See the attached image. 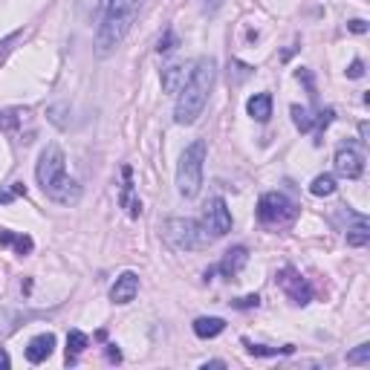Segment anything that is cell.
I'll use <instances>...</instances> for the list:
<instances>
[{
  "label": "cell",
  "instance_id": "34",
  "mask_svg": "<svg viewBox=\"0 0 370 370\" xmlns=\"http://www.w3.org/2000/svg\"><path fill=\"white\" fill-rule=\"evenodd\" d=\"M359 133H361V142H370V127H367V122L359 125Z\"/></svg>",
  "mask_w": 370,
  "mask_h": 370
},
{
  "label": "cell",
  "instance_id": "21",
  "mask_svg": "<svg viewBox=\"0 0 370 370\" xmlns=\"http://www.w3.org/2000/svg\"><path fill=\"white\" fill-rule=\"evenodd\" d=\"M310 194L312 197H330V194H336V176L333 174H318L310 182Z\"/></svg>",
  "mask_w": 370,
  "mask_h": 370
},
{
  "label": "cell",
  "instance_id": "24",
  "mask_svg": "<svg viewBox=\"0 0 370 370\" xmlns=\"http://www.w3.org/2000/svg\"><path fill=\"white\" fill-rule=\"evenodd\" d=\"M246 350L252 356H284V353H292L290 344L287 347H263V344H252V342H246Z\"/></svg>",
  "mask_w": 370,
  "mask_h": 370
},
{
  "label": "cell",
  "instance_id": "19",
  "mask_svg": "<svg viewBox=\"0 0 370 370\" xmlns=\"http://www.w3.org/2000/svg\"><path fill=\"white\" fill-rule=\"evenodd\" d=\"M90 347V339L81 330H70L67 333V364H75V359Z\"/></svg>",
  "mask_w": 370,
  "mask_h": 370
},
{
  "label": "cell",
  "instance_id": "7",
  "mask_svg": "<svg viewBox=\"0 0 370 370\" xmlns=\"http://www.w3.org/2000/svg\"><path fill=\"white\" fill-rule=\"evenodd\" d=\"M203 226L206 231H211V238H223L231 231V211L226 206L223 197H211L203 208Z\"/></svg>",
  "mask_w": 370,
  "mask_h": 370
},
{
  "label": "cell",
  "instance_id": "29",
  "mask_svg": "<svg viewBox=\"0 0 370 370\" xmlns=\"http://www.w3.org/2000/svg\"><path fill=\"white\" fill-rule=\"evenodd\" d=\"M347 29H350V32H356V35H364V32H367V21L356 18V21H350V23H347Z\"/></svg>",
  "mask_w": 370,
  "mask_h": 370
},
{
  "label": "cell",
  "instance_id": "20",
  "mask_svg": "<svg viewBox=\"0 0 370 370\" xmlns=\"http://www.w3.org/2000/svg\"><path fill=\"white\" fill-rule=\"evenodd\" d=\"M29 116V110H23V107H9V110H0V130H6V133H15L21 125H23V119Z\"/></svg>",
  "mask_w": 370,
  "mask_h": 370
},
{
  "label": "cell",
  "instance_id": "28",
  "mask_svg": "<svg viewBox=\"0 0 370 370\" xmlns=\"http://www.w3.org/2000/svg\"><path fill=\"white\" fill-rule=\"evenodd\" d=\"M231 304H235L238 310H246V307H258L260 298H258V295H246V298H238V301H231Z\"/></svg>",
  "mask_w": 370,
  "mask_h": 370
},
{
  "label": "cell",
  "instance_id": "11",
  "mask_svg": "<svg viewBox=\"0 0 370 370\" xmlns=\"http://www.w3.org/2000/svg\"><path fill=\"white\" fill-rule=\"evenodd\" d=\"M136 292H139V275L136 272H122L116 278L113 290H110V301L113 304H130L136 298Z\"/></svg>",
  "mask_w": 370,
  "mask_h": 370
},
{
  "label": "cell",
  "instance_id": "9",
  "mask_svg": "<svg viewBox=\"0 0 370 370\" xmlns=\"http://www.w3.org/2000/svg\"><path fill=\"white\" fill-rule=\"evenodd\" d=\"M333 165H336V174L344 176V179H359L361 171H364V157L359 148L353 145H342L333 157Z\"/></svg>",
  "mask_w": 370,
  "mask_h": 370
},
{
  "label": "cell",
  "instance_id": "2",
  "mask_svg": "<svg viewBox=\"0 0 370 370\" xmlns=\"http://www.w3.org/2000/svg\"><path fill=\"white\" fill-rule=\"evenodd\" d=\"M136 12H139V0H116V4L105 12L99 35H96V56L99 58H107L125 41V35L130 32V26L136 21Z\"/></svg>",
  "mask_w": 370,
  "mask_h": 370
},
{
  "label": "cell",
  "instance_id": "30",
  "mask_svg": "<svg viewBox=\"0 0 370 370\" xmlns=\"http://www.w3.org/2000/svg\"><path fill=\"white\" fill-rule=\"evenodd\" d=\"M223 4H226V0H203V12H206V15H214Z\"/></svg>",
  "mask_w": 370,
  "mask_h": 370
},
{
  "label": "cell",
  "instance_id": "10",
  "mask_svg": "<svg viewBox=\"0 0 370 370\" xmlns=\"http://www.w3.org/2000/svg\"><path fill=\"white\" fill-rule=\"evenodd\" d=\"M46 197H50L53 203H61V206H75L78 200H81V185L73 179V176H61L56 185H53V189H46L43 191Z\"/></svg>",
  "mask_w": 370,
  "mask_h": 370
},
{
  "label": "cell",
  "instance_id": "1",
  "mask_svg": "<svg viewBox=\"0 0 370 370\" xmlns=\"http://www.w3.org/2000/svg\"><path fill=\"white\" fill-rule=\"evenodd\" d=\"M214 81H217V61L203 56L197 58L189 81H185L179 87V96H176V107H174V122L176 125H194L206 105H208V96H211V90H214Z\"/></svg>",
  "mask_w": 370,
  "mask_h": 370
},
{
  "label": "cell",
  "instance_id": "31",
  "mask_svg": "<svg viewBox=\"0 0 370 370\" xmlns=\"http://www.w3.org/2000/svg\"><path fill=\"white\" fill-rule=\"evenodd\" d=\"M347 75H350V78H361V75H364V64H361V61H353L350 70H347Z\"/></svg>",
  "mask_w": 370,
  "mask_h": 370
},
{
  "label": "cell",
  "instance_id": "15",
  "mask_svg": "<svg viewBox=\"0 0 370 370\" xmlns=\"http://www.w3.org/2000/svg\"><path fill=\"white\" fill-rule=\"evenodd\" d=\"M246 113L255 122H269V116H272V96H269V92H255V96L246 102Z\"/></svg>",
  "mask_w": 370,
  "mask_h": 370
},
{
  "label": "cell",
  "instance_id": "23",
  "mask_svg": "<svg viewBox=\"0 0 370 370\" xmlns=\"http://www.w3.org/2000/svg\"><path fill=\"white\" fill-rule=\"evenodd\" d=\"M290 113H292V122H295V127H298V130H304V133H307V130H312V127H315V116H310V110H307V107L292 105V110H290Z\"/></svg>",
  "mask_w": 370,
  "mask_h": 370
},
{
  "label": "cell",
  "instance_id": "3",
  "mask_svg": "<svg viewBox=\"0 0 370 370\" xmlns=\"http://www.w3.org/2000/svg\"><path fill=\"white\" fill-rule=\"evenodd\" d=\"M206 142L203 139H194V142L182 151L179 162H176V191L185 200H194L203 189V165H206Z\"/></svg>",
  "mask_w": 370,
  "mask_h": 370
},
{
  "label": "cell",
  "instance_id": "35",
  "mask_svg": "<svg viewBox=\"0 0 370 370\" xmlns=\"http://www.w3.org/2000/svg\"><path fill=\"white\" fill-rule=\"evenodd\" d=\"M206 367H226V361H206L203 370H206Z\"/></svg>",
  "mask_w": 370,
  "mask_h": 370
},
{
  "label": "cell",
  "instance_id": "6",
  "mask_svg": "<svg viewBox=\"0 0 370 370\" xmlns=\"http://www.w3.org/2000/svg\"><path fill=\"white\" fill-rule=\"evenodd\" d=\"M67 174V159H64V151L58 145H46L41 159H38V168H35V176H38V185L46 191Z\"/></svg>",
  "mask_w": 370,
  "mask_h": 370
},
{
  "label": "cell",
  "instance_id": "33",
  "mask_svg": "<svg viewBox=\"0 0 370 370\" xmlns=\"http://www.w3.org/2000/svg\"><path fill=\"white\" fill-rule=\"evenodd\" d=\"M107 359L110 361H122V353L116 350V344H107Z\"/></svg>",
  "mask_w": 370,
  "mask_h": 370
},
{
  "label": "cell",
  "instance_id": "25",
  "mask_svg": "<svg viewBox=\"0 0 370 370\" xmlns=\"http://www.w3.org/2000/svg\"><path fill=\"white\" fill-rule=\"evenodd\" d=\"M21 38H23V32L18 29V32H12V35H6L4 41H0V64H4V61H6V56H9L12 50H15V43H18Z\"/></svg>",
  "mask_w": 370,
  "mask_h": 370
},
{
  "label": "cell",
  "instance_id": "32",
  "mask_svg": "<svg viewBox=\"0 0 370 370\" xmlns=\"http://www.w3.org/2000/svg\"><path fill=\"white\" fill-rule=\"evenodd\" d=\"M9 367H12V359H9V353L4 347H0V370H9Z\"/></svg>",
  "mask_w": 370,
  "mask_h": 370
},
{
  "label": "cell",
  "instance_id": "18",
  "mask_svg": "<svg viewBox=\"0 0 370 370\" xmlns=\"http://www.w3.org/2000/svg\"><path fill=\"white\" fill-rule=\"evenodd\" d=\"M159 78H162V90L165 92H179V87L185 84V67L182 64H168Z\"/></svg>",
  "mask_w": 370,
  "mask_h": 370
},
{
  "label": "cell",
  "instance_id": "5",
  "mask_svg": "<svg viewBox=\"0 0 370 370\" xmlns=\"http://www.w3.org/2000/svg\"><path fill=\"white\" fill-rule=\"evenodd\" d=\"M295 214H298L295 203H292L287 194H281V191H269V194H263L260 203H258V220L266 223V226L290 223Z\"/></svg>",
  "mask_w": 370,
  "mask_h": 370
},
{
  "label": "cell",
  "instance_id": "26",
  "mask_svg": "<svg viewBox=\"0 0 370 370\" xmlns=\"http://www.w3.org/2000/svg\"><path fill=\"white\" fill-rule=\"evenodd\" d=\"M350 364H370V344H359L353 353H347Z\"/></svg>",
  "mask_w": 370,
  "mask_h": 370
},
{
  "label": "cell",
  "instance_id": "27",
  "mask_svg": "<svg viewBox=\"0 0 370 370\" xmlns=\"http://www.w3.org/2000/svg\"><path fill=\"white\" fill-rule=\"evenodd\" d=\"M179 41H176V35H174V29H168L162 38H159V43H157V53L162 56V53H171L174 50V46H176Z\"/></svg>",
  "mask_w": 370,
  "mask_h": 370
},
{
  "label": "cell",
  "instance_id": "17",
  "mask_svg": "<svg viewBox=\"0 0 370 370\" xmlns=\"http://www.w3.org/2000/svg\"><path fill=\"white\" fill-rule=\"evenodd\" d=\"M0 246H15L18 255H29L35 249L29 235H15V231H9V228H0Z\"/></svg>",
  "mask_w": 370,
  "mask_h": 370
},
{
  "label": "cell",
  "instance_id": "14",
  "mask_svg": "<svg viewBox=\"0 0 370 370\" xmlns=\"http://www.w3.org/2000/svg\"><path fill=\"white\" fill-rule=\"evenodd\" d=\"M246 260H249V252H246V246H235V249H228L226 252V258L220 260V266H217V272H223L226 278H235L243 266H246Z\"/></svg>",
  "mask_w": 370,
  "mask_h": 370
},
{
  "label": "cell",
  "instance_id": "13",
  "mask_svg": "<svg viewBox=\"0 0 370 370\" xmlns=\"http://www.w3.org/2000/svg\"><path fill=\"white\" fill-rule=\"evenodd\" d=\"M125 185H122V191H119V203H122V208L127 211V217H139L142 214V200L136 197V191H133V182H130V168L125 165Z\"/></svg>",
  "mask_w": 370,
  "mask_h": 370
},
{
  "label": "cell",
  "instance_id": "22",
  "mask_svg": "<svg viewBox=\"0 0 370 370\" xmlns=\"http://www.w3.org/2000/svg\"><path fill=\"white\" fill-rule=\"evenodd\" d=\"M370 243V226H367V220L364 217H359L356 220V226L353 228H347V246H367Z\"/></svg>",
  "mask_w": 370,
  "mask_h": 370
},
{
  "label": "cell",
  "instance_id": "16",
  "mask_svg": "<svg viewBox=\"0 0 370 370\" xmlns=\"http://www.w3.org/2000/svg\"><path fill=\"white\" fill-rule=\"evenodd\" d=\"M223 330H226V321L217 318V315H203V318L194 321V336L197 339H217Z\"/></svg>",
  "mask_w": 370,
  "mask_h": 370
},
{
  "label": "cell",
  "instance_id": "4",
  "mask_svg": "<svg viewBox=\"0 0 370 370\" xmlns=\"http://www.w3.org/2000/svg\"><path fill=\"white\" fill-rule=\"evenodd\" d=\"M162 235H165V240L174 249H182V252L206 249L214 240L208 231H206V226L197 223V220H191V217H171V220H165Z\"/></svg>",
  "mask_w": 370,
  "mask_h": 370
},
{
  "label": "cell",
  "instance_id": "36",
  "mask_svg": "<svg viewBox=\"0 0 370 370\" xmlns=\"http://www.w3.org/2000/svg\"><path fill=\"white\" fill-rule=\"evenodd\" d=\"M113 4H116V0H102V12H107Z\"/></svg>",
  "mask_w": 370,
  "mask_h": 370
},
{
  "label": "cell",
  "instance_id": "8",
  "mask_svg": "<svg viewBox=\"0 0 370 370\" xmlns=\"http://www.w3.org/2000/svg\"><path fill=\"white\" fill-rule=\"evenodd\" d=\"M278 284H281V290H284V292L290 295V301L298 304V307H304V304L312 301V287L304 281V278H301L292 266H284L281 272H278Z\"/></svg>",
  "mask_w": 370,
  "mask_h": 370
},
{
  "label": "cell",
  "instance_id": "12",
  "mask_svg": "<svg viewBox=\"0 0 370 370\" xmlns=\"http://www.w3.org/2000/svg\"><path fill=\"white\" fill-rule=\"evenodd\" d=\"M53 350H56V336H53V333H41V336H35V339L29 342L26 359H29L32 364H41V361H46V359L53 356Z\"/></svg>",
  "mask_w": 370,
  "mask_h": 370
}]
</instances>
